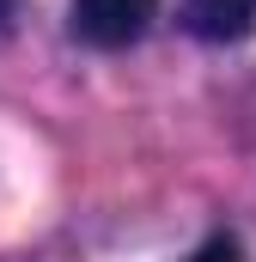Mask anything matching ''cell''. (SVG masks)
<instances>
[{"instance_id":"6da1fadb","label":"cell","mask_w":256,"mask_h":262,"mask_svg":"<svg viewBox=\"0 0 256 262\" xmlns=\"http://www.w3.org/2000/svg\"><path fill=\"white\" fill-rule=\"evenodd\" d=\"M159 0H73V31L98 49H128L153 25Z\"/></svg>"},{"instance_id":"7a4b0ae2","label":"cell","mask_w":256,"mask_h":262,"mask_svg":"<svg viewBox=\"0 0 256 262\" xmlns=\"http://www.w3.org/2000/svg\"><path fill=\"white\" fill-rule=\"evenodd\" d=\"M183 18H189L195 37L207 43H232L256 25V0H183Z\"/></svg>"},{"instance_id":"3957f363","label":"cell","mask_w":256,"mask_h":262,"mask_svg":"<svg viewBox=\"0 0 256 262\" xmlns=\"http://www.w3.org/2000/svg\"><path fill=\"white\" fill-rule=\"evenodd\" d=\"M189 262H244V250H238L232 238H207V244H201Z\"/></svg>"}]
</instances>
